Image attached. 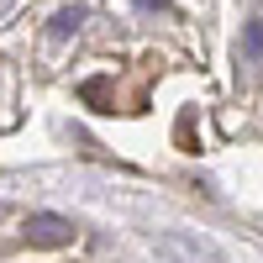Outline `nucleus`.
Returning a JSON list of instances; mask_svg holds the SVG:
<instances>
[{
    "mask_svg": "<svg viewBox=\"0 0 263 263\" xmlns=\"http://www.w3.org/2000/svg\"><path fill=\"white\" fill-rule=\"evenodd\" d=\"M27 242L32 248H69L74 242V221H63L53 211H37V216H27Z\"/></svg>",
    "mask_w": 263,
    "mask_h": 263,
    "instance_id": "obj_1",
    "label": "nucleus"
},
{
    "mask_svg": "<svg viewBox=\"0 0 263 263\" xmlns=\"http://www.w3.org/2000/svg\"><path fill=\"white\" fill-rule=\"evenodd\" d=\"M84 27V6H63L58 16H53V27H48V37H74Z\"/></svg>",
    "mask_w": 263,
    "mask_h": 263,
    "instance_id": "obj_2",
    "label": "nucleus"
},
{
    "mask_svg": "<svg viewBox=\"0 0 263 263\" xmlns=\"http://www.w3.org/2000/svg\"><path fill=\"white\" fill-rule=\"evenodd\" d=\"M242 48L253 58H263V21H248V32H242Z\"/></svg>",
    "mask_w": 263,
    "mask_h": 263,
    "instance_id": "obj_3",
    "label": "nucleus"
},
{
    "mask_svg": "<svg viewBox=\"0 0 263 263\" xmlns=\"http://www.w3.org/2000/svg\"><path fill=\"white\" fill-rule=\"evenodd\" d=\"M137 6H142V11H163L168 0H137Z\"/></svg>",
    "mask_w": 263,
    "mask_h": 263,
    "instance_id": "obj_4",
    "label": "nucleus"
}]
</instances>
